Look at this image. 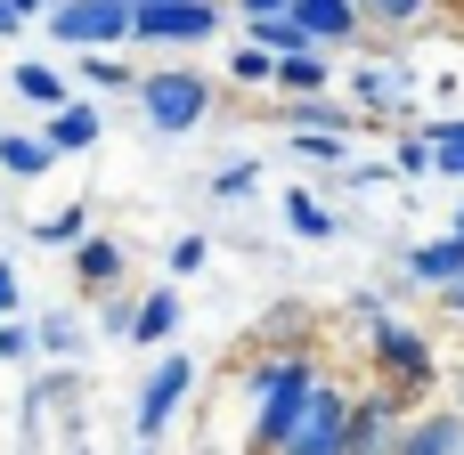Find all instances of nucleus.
I'll return each mask as SVG.
<instances>
[{
    "label": "nucleus",
    "mask_w": 464,
    "mask_h": 455,
    "mask_svg": "<svg viewBox=\"0 0 464 455\" xmlns=\"http://www.w3.org/2000/svg\"><path fill=\"white\" fill-rule=\"evenodd\" d=\"M49 163H57V155L41 147V130H8V138H0V171H8V179H41Z\"/></svg>",
    "instance_id": "a211bd4d"
},
{
    "label": "nucleus",
    "mask_w": 464,
    "mask_h": 455,
    "mask_svg": "<svg viewBox=\"0 0 464 455\" xmlns=\"http://www.w3.org/2000/svg\"><path fill=\"white\" fill-rule=\"evenodd\" d=\"M0 358H8V366H24V358H33V326H24V318H8V326H0Z\"/></svg>",
    "instance_id": "bb28decb"
},
{
    "label": "nucleus",
    "mask_w": 464,
    "mask_h": 455,
    "mask_svg": "<svg viewBox=\"0 0 464 455\" xmlns=\"http://www.w3.org/2000/svg\"><path fill=\"white\" fill-rule=\"evenodd\" d=\"M204 252H212L204 236H171V277H196V269H204Z\"/></svg>",
    "instance_id": "a878e982"
},
{
    "label": "nucleus",
    "mask_w": 464,
    "mask_h": 455,
    "mask_svg": "<svg viewBox=\"0 0 464 455\" xmlns=\"http://www.w3.org/2000/svg\"><path fill=\"white\" fill-rule=\"evenodd\" d=\"M457 455H464V440H457Z\"/></svg>",
    "instance_id": "ea45409f"
},
{
    "label": "nucleus",
    "mask_w": 464,
    "mask_h": 455,
    "mask_svg": "<svg viewBox=\"0 0 464 455\" xmlns=\"http://www.w3.org/2000/svg\"><path fill=\"white\" fill-rule=\"evenodd\" d=\"M147 8H171V0H147Z\"/></svg>",
    "instance_id": "58836bf2"
},
{
    "label": "nucleus",
    "mask_w": 464,
    "mask_h": 455,
    "mask_svg": "<svg viewBox=\"0 0 464 455\" xmlns=\"http://www.w3.org/2000/svg\"><path fill=\"white\" fill-rule=\"evenodd\" d=\"M49 8H57V0H8V16H16V24H24V16H49Z\"/></svg>",
    "instance_id": "473e14b6"
},
{
    "label": "nucleus",
    "mask_w": 464,
    "mask_h": 455,
    "mask_svg": "<svg viewBox=\"0 0 464 455\" xmlns=\"http://www.w3.org/2000/svg\"><path fill=\"white\" fill-rule=\"evenodd\" d=\"M73 236H90V212H82V204H65V212L33 220V244H73Z\"/></svg>",
    "instance_id": "412c9836"
},
{
    "label": "nucleus",
    "mask_w": 464,
    "mask_h": 455,
    "mask_svg": "<svg viewBox=\"0 0 464 455\" xmlns=\"http://www.w3.org/2000/svg\"><path fill=\"white\" fill-rule=\"evenodd\" d=\"M253 187H261V163H228V171L212 179V195H220V204H245Z\"/></svg>",
    "instance_id": "4be33fe9"
},
{
    "label": "nucleus",
    "mask_w": 464,
    "mask_h": 455,
    "mask_svg": "<svg viewBox=\"0 0 464 455\" xmlns=\"http://www.w3.org/2000/svg\"><path fill=\"white\" fill-rule=\"evenodd\" d=\"M277 90H294V98H326V81H334V57H318V49H302V57H277V73H269Z\"/></svg>",
    "instance_id": "dca6fc26"
},
{
    "label": "nucleus",
    "mask_w": 464,
    "mask_h": 455,
    "mask_svg": "<svg viewBox=\"0 0 464 455\" xmlns=\"http://www.w3.org/2000/svg\"><path fill=\"white\" fill-rule=\"evenodd\" d=\"M8 318H16V269L0 261V326H8Z\"/></svg>",
    "instance_id": "2f4dec72"
},
{
    "label": "nucleus",
    "mask_w": 464,
    "mask_h": 455,
    "mask_svg": "<svg viewBox=\"0 0 464 455\" xmlns=\"http://www.w3.org/2000/svg\"><path fill=\"white\" fill-rule=\"evenodd\" d=\"M269 73H277V65H269L261 49H237V57H228V81H269Z\"/></svg>",
    "instance_id": "cd10ccee"
},
{
    "label": "nucleus",
    "mask_w": 464,
    "mask_h": 455,
    "mask_svg": "<svg viewBox=\"0 0 464 455\" xmlns=\"http://www.w3.org/2000/svg\"><path fill=\"white\" fill-rule=\"evenodd\" d=\"M400 171L424 179V171H432V147H424V138H400Z\"/></svg>",
    "instance_id": "c756f323"
},
{
    "label": "nucleus",
    "mask_w": 464,
    "mask_h": 455,
    "mask_svg": "<svg viewBox=\"0 0 464 455\" xmlns=\"http://www.w3.org/2000/svg\"><path fill=\"white\" fill-rule=\"evenodd\" d=\"M285 16H294V33H302L318 57H326V49H351V41H359V8H351V0H294Z\"/></svg>",
    "instance_id": "1a4fd4ad"
},
{
    "label": "nucleus",
    "mask_w": 464,
    "mask_h": 455,
    "mask_svg": "<svg viewBox=\"0 0 464 455\" xmlns=\"http://www.w3.org/2000/svg\"><path fill=\"white\" fill-rule=\"evenodd\" d=\"M285 220H294L302 236H334V212H326V204H310V195H285Z\"/></svg>",
    "instance_id": "5701e85b"
},
{
    "label": "nucleus",
    "mask_w": 464,
    "mask_h": 455,
    "mask_svg": "<svg viewBox=\"0 0 464 455\" xmlns=\"http://www.w3.org/2000/svg\"><path fill=\"white\" fill-rule=\"evenodd\" d=\"M367 342H375V358H383V391H424V383H440V366H432V342L416 334V326H400V318H383V326H367Z\"/></svg>",
    "instance_id": "39448f33"
},
{
    "label": "nucleus",
    "mask_w": 464,
    "mask_h": 455,
    "mask_svg": "<svg viewBox=\"0 0 464 455\" xmlns=\"http://www.w3.org/2000/svg\"><path fill=\"white\" fill-rule=\"evenodd\" d=\"M73 342H82V326H73L65 309H57V318H41V334H33V350H49V358H65Z\"/></svg>",
    "instance_id": "b1692460"
},
{
    "label": "nucleus",
    "mask_w": 464,
    "mask_h": 455,
    "mask_svg": "<svg viewBox=\"0 0 464 455\" xmlns=\"http://www.w3.org/2000/svg\"><path fill=\"white\" fill-rule=\"evenodd\" d=\"M122 269H130V252H122L114 236H82V244H73V277H82V293H114Z\"/></svg>",
    "instance_id": "9d476101"
},
{
    "label": "nucleus",
    "mask_w": 464,
    "mask_h": 455,
    "mask_svg": "<svg viewBox=\"0 0 464 455\" xmlns=\"http://www.w3.org/2000/svg\"><path fill=\"white\" fill-rule=\"evenodd\" d=\"M440 309H449V318H464V277H457V285H440Z\"/></svg>",
    "instance_id": "f704fd0d"
},
{
    "label": "nucleus",
    "mask_w": 464,
    "mask_h": 455,
    "mask_svg": "<svg viewBox=\"0 0 464 455\" xmlns=\"http://www.w3.org/2000/svg\"><path fill=\"white\" fill-rule=\"evenodd\" d=\"M449 415H457V423H464V374H457V383H449Z\"/></svg>",
    "instance_id": "c9c22d12"
},
{
    "label": "nucleus",
    "mask_w": 464,
    "mask_h": 455,
    "mask_svg": "<svg viewBox=\"0 0 464 455\" xmlns=\"http://www.w3.org/2000/svg\"><path fill=\"white\" fill-rule=\"evenodd\" d=\"M351 8H359V24H367V16H375V24H408V16H424L432 0H351Z\"/></svg>",
    "instance_id": "393cba45"
},
{
    "label": "nucleus",
    "mask_w": 464,
    "mask_h": 455,
    "mask_svg": "<svg viewBox=\"0 0 464 455\" xmlns=\"http://www.w3.org/2000/svg\"><path fill=\"white\" fill-rule=\"evenodd\" d=\"M400 391H367L351 399V431H343V455H392L400 448Z\"/></svg>",
    "instance_id": "0eeeda50"
},
{
    "label": "nucleus",
    "mask_w": 464,
    "mask_h": 455,
    "mask_svg": "<svg viewBox=\"0 0 464 455\" xmlns=\"http://www.w3.org/2000/svg\"><path fill=\"white\" fill-rule=\"evenodd\" d=\"M98 334H114V342H122V334H130V301H106V309H98Z\"/></svg>",
    "instance_id": "7c9ffc66"
},
{
    "label": "nucleus",
    "mask_w": 464,
    "mask_h": 455,
    "mask_svg": "<svg viewBox=\"0 0 464 455\" xmlns=\"http://www.w3.org/2000/svg\"><path fill=\"white\" fill-rule=\"evenodd\" d=\"M196 391V358H155V374H147V391H139V440H155L171 415H179V399Z\"/></svg>",
    "instance_id": "6e6552de"
},
{
    "label": "nucleus",
    "mask_w": 464,
    "mask_h": 455,
    "mask_svg": "<svg viewBox=\"0 0 464 455\" xmlns=\"http://www.w3.org/2000/svg\"><path fill=\"white\" fill-rule=\"evenodd\" d=\"M171 326H179V293L171 285H155L147 301H130V342H171Z\"/></svg>",
    "instance_id": "f3484780"
},
{
    "label": "nucleus",
    "mask_w": 464,
    "mask_h": 455,
    "mask_svg": "<svg viewBox=\"0 0 464 455\" xmlns=\"http://www.w3.org/2000/svg\"><path fill=\"white\" fill-rule=\"evenodd\" d=\"M285 122H294V138H351V122H359V114H351L343 98H294V106H285Z\"/></svg>",
    "instance_id": "4468645a"
},
{
    "label": "nucleus",
    "mask_w": 464,
    "mask_h": 455,
    "mask_svg": "<svg viewBox=\"0 0 464 455\" xmlns=\"http://www.w3.org/2000/svg\"><path fill=\"white\" fill-rule=\"evenodd\" d=\"M49 41H65V49H114V41H130V8L122 0H57L49 8Z\"/></svg>",
    "instance_id": "20e7f679"
},
{
    "label": "nucleus",
    "mask_w": 464,
    "mask_h": 455,
    "mask_svg": "<svg viewBox=\"0 0 464 455\" xmlns=\"http://www.w3.org/2000/svg\"><path fill=\"white\" fill-rule=\"evenodd\" d=\"M8 81H16V98H33V106H65V81H57L49 65H16Z\"/></svg>",
    "instance_id": "aec40b11"
},
{
    "label": "nucleus",
    "mask_w": 464,
    "mask_h": 455,
    "mask_svg": "<svg viewBox=\"0 0 464 455\" xmlns=\"http://www.w3.org/2000/svg\"><path fill=\"white\" fill-rule=\"evenodd\" d=\"M457 440H464L457 415H449V407H424V415L400 423V448H392V455H457Z\"/></svg>",
    "instance_id": "9b49d317"
},
{
    "label": "nucleus",
    "mask_w": 464,
    "mask_h": 455,
    "mask_svg": "<svg viewBox=\"0 0 464 455\" xmlns=\"http://www.w3.org/2000/svg\"><path fill=\"white\" fill-rule=\"evenodd\" d=\"M449 236H457V244H464V212H457V228H449Z\"/></svg>",
    "instance_id": "4c0bfd02"
},
{
    "label": "nucleus",
    "mask_w": 464,
    "mask_h": 455,
    "mask_svg": "<svg viewBox=\"0 0 464 455\" xmlns=\"http://www.w3.org/2000/svg\"><path fill=\"white\" fill-rule=\"evenodd\" d=\"M343 431H351V391H334L326 374L310 383V399L294 407V423L277 431L269 455H343Z\"/></svg>",
    "instance_id": "7ed1b4c3"
},
{
    "label": "nucleus",
    "mask_w": 464,
    "mask_h": 455,
    "mask_svg": "<svg viewBox=\"0 0 464 455\" xmlns=\"http://www.w3.org/2000/svg\"><path fill=\"white\" fill-rule=\"evenodd\" d=\"M0 41H16V16H8V0H0Z\"/></svg>",
    "instance_id": "e433bc0d"
},
{
    "label": "nucleus",
    "mask_w": 464,
    "mask_h": 455,
    "mask_svg": "<svg viewBox=\"0 0 464 455\" xmlns=\"http://www.w3.org/2000/svg\"><path fill=\"white\" fill-rule=\"evenodd\" d=\"M351 98L375 106V114H408V106H416V73H400V65H367V73L351 81Z\"/></svg>",
    "instance_id": "f8f14e48"
},
{
    "label": "nucleus",
    "mask_w": 464,
    "mask_h": 455,
    "mask_svg": "<svg viewBox=\"0 0 464 455\" xmlns=\"http://www.w3.org/2000/svg\"><path fill=\"white\" fill-rule=\"evenodd\" d=\"M82 73H90V81H106V90H130V65H122V57H90Z\"/></svg>",
    "instance_id": "c85d7f7f"
},
{
    "label": "nucleus",
    "mask_w": 464,
    "mask_h": 455,
    "mask_svg": "<svg viewBox=\"0 0 464 455\" xmlns=\"http://www.w3.org/2000/svg\"><path fill=\"white\" fill-rule=\"evenodd\" d=\"M310 383H318V358H310V350H277V358L253 366V399H261V415H253V448H261V455L277 448V431L294 423V407L310 399Z\"/></svg>",
    "instance_id": "f03ea898"
},
{
    "label": "nucleus",
    "mask_w": 464,
    "mask_h": 455,
    "mask_svg": "<svg viewBox=\"0 0 464 455\" xmlns=\"http://www.w3.org/2000/svg\"><path fill=\"white\" fill-rule=\"evenodd\" d=\"M400 277L457 285V277H464V244H457V236H440V244H408V252H400Z\"/></svg>",
    "instance_id": "2eb2a0df"
},
{
    "label": "nucleus",
    "mask_w": 464,
    "mask_h": 455,
    "mask_svg": "<svg viewBox=\"0 0 464 455\" xmlns=\"http://www.w3.org/2000/svg\"><path fill=\"white\" fill-rule=\"evenodd\" d=\"M130 98H139V114H147L163 138H179V130H196V122L212 114V81H204L196 65H155V73H130Z\"/></svg>",
    "instance_id": "f257e3e1"
},
{
    "label": "nucleus",
    "mask_w": 464,
    "mask_h": 455,
    "mask_svg": "<svg viewBox=\"0 0 464 455\" xmlns=\"http://www.w3.org/2000/svg\"><path fill=\"white\" fill-rule=\"evenodd\" d=\"M98 130H106V122H98V106H82V98H65V106L49 114V130H41V147H49V155H82V147H98Z\"/></svg>",
    "instance_id": "ddd939ff"
},
{
    "label": "nucleus",
    "mask_w": 464,
    "mask_h": 455,
    "mask_svg": "<svg viewBox=\"0 0 464 455\" xmlns=\"http://www.w3.org/2000/svg\"><path fill=\"white\" fill-rule=\"evenodd\" d=\"M220 0H171V8H130V41H212Z\"/></svg>",
    "instance_id": "423d86ee"
},
{
    "label": "nucleus",
    "mask_w": 464,
    "mask_h": 455,
    "mask_svg": "<svg viewBox=\"0 0 464 455\" xmlns=\"http://www.w3.org/2000/svg\"><path fill=\"white\" fill-rule=\"evenodd\" d=\"M237 8H245V16H285L294 0H237Z\"/></svg>",
    "instance_id": "72a5a7b5"
},
{
    "label": "nucleus",
    "mask_w": 464,
    "mask_h": 455,
    "mask_svg": "<svg viewBox=\"0 0 464 455\" xmlns=\"http://www.w3.org/2000/svg\"><path fill=\"white\" fill-rule=\"evenodd\" d=\"M424 147H432V171L464 179V122H432V130H424Z\"/></svg>",
    "instance_id": "6ab92c4d"
}]
</instances>
